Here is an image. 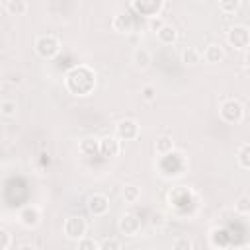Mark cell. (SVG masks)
I'll return each instance as SVG.
<instances>
[{
	"label": "cell",
	"instance_id": "cell-1",
	"mask_svg": "<svg viewBox=\"0 0 250 250\" xmlns=\"http://www.w3.org/2000/svg\"><path fill=\"white\" fill-rule=\"evenodd\" d=\"M64 84H66L68 92H72L76 96H86L96 86V72L86 64L72 66L64 76Z\"/></svg>",
	"mask_w": 250,
	"mask_h": 250
},
{
	"label": "cell",
	"instance_id": "cell-2",
	"mask_svg": "<svg viewBox=\"0 0 250 250\" xmlns=\"http://www.w3.org/2000/svg\"><path fill=\"white\" fill-rule=\"evenodd\" d=\"M33 47H35L37 55L43 57V59H53V57L61 51V43H59V39H57L55 35H51V33L37 35Z\"/></svg>",
	"mask_w": 250,
	"mask_h": 250
},
{
	"label": "cell",
	"instance_id": "cell-3",
	"mask_svg": "<svg viewBox=\"0 0 250 250\" xmlns=\"http://www.w3.org/2000/svg\"><path fill=\"white\" fill-rule=\"evenodd\" d=\"M219 115H221L223 121H227V123H240L242 117H244V107H242V104H240L238 100L229 98V100H225V102L221 104Z\"/></svg>",
	"mask_w": 250,
	"mask_h": 250
},
{
	"label": "cell",
	"instance_id": "cell-4",
	"mask_svg": "<svg viewBox=\"0 0 250 250\" xmlns=\"http://www.w3.org/2000/svg\"><path fill=\"white\" fill-rule=\"evenodd\" d=\"M86 229H88V223H86V219L80 217V215H70V217H66V221H64V234H66L68 238L76 240V242L86 236Z\"/></svg>",
	"mask_w": 250,
	"mask_h": 250
},
{
	"label": "cell",
	"instance_id": "cell-5",
	"mask_svg": "<svg viewBox=\"0 0 250 250\" xmlns=\"http://www.w3.org/2000/svg\"><path fill=\"white\" fill-rule=\"evenodd\" d=\"M227 41L234 49H248L250 47V29L246 25H232L227 33Z\"/></svg>",
	"mask_w": 250,
	"mask_h": 250
},
{
	"label": "cell",
	"instance_id": "cell-6",
	"mask_svg": "<svg viewBox=\"0 0 250 250\" xmlns=\"http://www.w3.org/2000/svg\"><path fill=\"white\" fill-rule=\"evenodd\" d=\"M164 2L162 0H133L131 2V8L141 14V16H146V18H158L160 10H162Z\"/></svg>",
	"mask_w": 250,
	"mask_h": 250
},
{
	"label": "cell",
	"instance_id": "cell-7",
	"mask_svg": "<svg viewBox=\"0 0 250 250\" xmlns=\"http://www.w3.org/2000/svg\"><path fill=\"white\" fill-rule=\"evenodd\" d=\"M115 135L121 141H133L139 135V125L133 119H121L115 125Z\"/></svg>",
	"mask_w": 250,
	"mask_h": 250
},
{
	"label": "cell",
	"instance_id": "cell-8",
	"mask_svg": "<svg viewBox=\"0 0 250 250\" xmlns=\"http://www.w3.org/2000/svg\"><path fill=\"white\" fill-rule=\"evenodd\" d=\"M86 205H88V211H90L94 217H102V215H105L107 209H109V199H107L104 193H92V195L88 197Z\"/></svg>",
	"mask_w": 250,
	"mask_h": 250
},
{
	"label": "cell",
	"instance_id": "cell-9",
	"mask_svg": "<svg viewBox=\"0 0 250 250\" xmlns=\"http://www.w3.org/2000/svg\"><path fill=\"white\" fill-rule=\"evenodd\" d=\"M117 227H119L121 234H125V236H137L139 230H141V221H139L137 215L127 213V215H123V217L119 219Z\"/></svg>",
	"mask_w": 250,
	"mask_h": 250
},
{
	"label": "cell",
	"instance_id": "cell-10",
	"mask_svg": "<svg viewBox=\"0 0 250 250\" xmlns=\"http://www.w3.org/2000/svg\"><path fill=\"white\" fill-rule=\"evenodd\" d=\"M121 150V145H119V139L113 137V135H105L100 139V154L105 156V158H113L117 156Z\"/></svg>",
	"mask_w": 250,
	"mask_h": 250
},
{
	"label": "cell",
	"instance_id": "cell-11",
	"mask_svg": "<svg viewBox=\"0 0 250 250\" xmlns=\"http://www.w3.org/2000/svg\"><path fill=\"white\" fill-rule=\"evenodd\" d=\"M113 29L119 31V33H129L133 27H135V20L129 12H117L113 16V21H111Z\"/></svg>",
	"mask_w": 250,
	"mask_h": 250
},
{
	"label": "cell",
	"instance_id": "cell-12",
	"mask_svg": "<svg viewBox=\"0 0 250 250\" xmlns=\"http://www.w3.org/2000/svg\"><path fill=\"white\" fill-rule=\"evenodd\" d=\"M39 221H41V213H39V209H37L35 205H27V207H23V209L20 211V223H21L23 227L33 229V227L39 225Z\"/></svg>",
	"mask_w": 250,
	"mask_h": 250
},
{
	"label": "cell",
	"instance_id": "cell-13",
	"mask_svg": "<svg viewBox=\"0 0 250 250\" xmlns=\"http://www.w3.org/2000/svg\"><path fill=\"white\" fill-rule=\"evenodd\" d=\"M78 150L84 154V156H94L100 152V139L96 137H84L78 145Z\"/></svg>",
	"mask_w": 250,
	"mask_h": 250
},
{
	"label": "cell",
	"instance_id": "cell-14",
	"mask_svg": "<svg viewBox=\"0 0 250 250\" xmlns=\"http://www.w3.org/2000/svg\"><path fill=\"white\" fill-rule=\"evenodd\" d=\"M156 37H158V41H160V43L170 45V43H174V41H176L178 31H176V27H174L172 23H164V25L156 31Z\"/></svg>",
	"mask_w": 250,
	"mask_h": 250
},
{
	"label": "cell",
	"instance_id": "cell-15",
	"mask_svg": "<svg viewBox=\"0 0 250 250\" xmlns=\"http://www.w3.org/2000/svg\"><path fill=\"white\" fill-rule=\"evenodd\" d=\"M4 8H6V12L12 14V16H21V14L27 12L29 4H27L25 0H6V2H4Z\"/></svg>",
	"mask_w": 250,
	"mask_h": 250
},
{
	"label": "cell",
	"instance_id": "cell-16",
	"mask_svg": "<svg viewBox=\"0 0 250 250\" xmlns=\"http://www.w3.org/2000/svg\"><path fill=\"white\" fill-rule=\"evenodd\" d=\"M223 57H225L223 47H221V45H217V43L207 45V47H205V51H203V59H205L207 62H219Z\"/></svg>",
	"mask_w": 250,
	"mask_h": 250
},
{
	"label": "cell",
	"instance_id": "cell-17",
	"mask_svg": "<svg viewBox=\"0 0 250 250\" xmlns=\"http://www.w3.org/2000/svg\"><path fill=\"white\" fill-rule=\"evenodd\" d=\"M154 148H156V152L162 154V156L174 152V141H172V137H166V135L158 137L156 143H154Z\"/></svg>",
	"mask_w": 250,
	"mask_h": 250
},
{
	"label": "cell",
	"instance_id": "cell-18",
	"mask_svg": "<svg viewBox=\"0 0 250 250\" xmlns=\"http://www.w3.org/2000/svg\"><path fill=\"white\" fill-rule=\"evenodd\" d=\"M133 62H135L139 68H146V66L150 64V53H148L145 47L135 49V53H133Z\"/></svg>",
	"mask_w": 250,
	"mask_h": 250
},
{
	"label": "cell",
	"instance_id": "cell-19",
	"mask_svg": "<svg viewBox=\"0 0 250 250\" xmlns=\"http://www.w3.org/2000/svg\"><path fill=\"white\" fill-rule=\"evenodd\" d=\"M201 53L195 49V47H186L184 51H182V62L184 64H197L199 61H201Z\"/></svg>",
	"mask_w": 250,
	"mask_h": 250
},
{
	"label": "cell",
	"instance_id": "cell-20",
	"mask_svg": "<svg viewBox=\"0 0 250 250\" xmlns=\"http://www.w3.org/2000/svg\"><path fill=\"white\" fill-rule=\"evenodd\" d=\"M236 158H238V164H240L244 170H250V143H248V145H242V146L238 148Z\"/></svg>",
	"mask_w": 250,
	"mask_h": 250
},
{
	"label": "cell",
	"instance_id": "cell-21",
	"mask_svg": "<svg viewBox=\"0 0 250 250\" xmlns=\"http://www.w3.org/2000/svg\"><path fill=\"white\" fill-rule=\"evenodd\" d=\"M139 197H141V189H139L137 186L129 184V186L123 188V199H125L127 203H135Z\"/></svg>",
	"mask_w": 250,
	"mask_h": 250
},
{
	"label": "cell",
	"instance_id": "cell-22",
	"mask_svg": "<svg viewBox=\"0 0 250 250\" xmlns=\"http://www.w3.org/2000/svg\"><path fill=\"white\" fill-rule=\"evenodd\" d=\"M16 109H18V105H16L14 100H2V102H0V113H2L4 117H12V115L16 113Z\"/></svg>",
	"mask_w": 250,
	"mask_h": 250
},
{
	"label": "cell",
	"instance_id": "cell-23",
	"mask_svg": "<svg viewBox=\"0 0 250 250\" xmlns=\"http://www.w3.org/2000/svg\"><path fill=\"white\" fill-rule=\"evenodd\" d=\"M240 8V0H223L219 2V10L225 14H234Z\"/></svg>",
	"mask_w": 250,
	"mask_h": 250
},
{
	"label": "cell",
	"instance_id": "cell-24",
	"mask_svg": "<svg viewBox=\"0 0 250 250\" xmlns=\"http://www.w3.org/2000/svg\"><path fill=\"white\" fill-rule=\"evenodd\" d=\"M193 248V242L189 236H178L172 244V250H191Z\"/></svg>",
	"mask_w": 250,
	"mask_h": 250
},
{
	"label": "cell",
	"instance_id": "cell-25",
	"mask_svg": "<svg viewBox=\"0 0 250 250\" xmlns=\"http://www.w3.org/2000/svg\"><path fill=\"white\" fill-rule=\"evenodd\" d=\"M76 250H100V244H98L94 238L84 236V238H80V240H78Z\"/></svg>",
	"mask_w": 250,
	"mask_h": 250
},
{
	"label": "cell",
	"instance_id": "cell-26",
	"mask_svg": "<svg viewBox=\"0 0 250 250\" xmlns=\"http://www.w3.org/2000/svg\"><path fill=\"white\" fill-rule=\"evenodd\" d=\"M234 209H236L238 213H242V215L250 213V195H240V197L236 199V203H234Z\"/></svg>",
	"mask_w": 250,
	"mask_h": 250
},
{
	"label": "cell",
	"instance_id": "cell-27",
	"mask_svg": "<svg viewBox=\"0 0 250 250\" xmlns=\"http://www.w3.org/2000/svg\"><path fill=\"white\" fill-rule=\"evenodd\" d=\"M10 244H12V234L6 227H2L0 229V250H8Z\"/></svg>",
	"mask_w": 250,
	"mask_h": 250
},
{
	"label": "cell",
	"instance_id": "cell-28",
	"mask_svg": "<svg viewBox=\"0 0 250 250\" xmlns=\"http://www.w3.org/2000/svg\"><path fill=\"white\" fill-rule=\"evenodd\" d=\"M141 96H143V100L152 102V100L156 98V88H154L152 84H146V86H143V88H141Z\"/></svg>",
	"mask_w": 250,
	"mask_h": 250
},
{
	"label": "cell",
	"instance_id": "cell-29",
	"mask_svg": "<svg viewBox=\"0 0 250 250\" xmlns=\"http://www.w3.org/2000/svg\"><path fill=\"white\" fill-rule=\"evenodd\" d=\"M100 250H121V244L115 238H104L100 242Z\"/></svg>",
	"mask_w": 250,
	"mask_h": 250
},
{
	"label": "cell",
	"instance_id": "cell-30",
	"mask_svg": "<svg viewBox=\"0 0 250 250\" xmlns=\"http://www.w3.org/2000/svg\"><path fill=\"white\" fill-rule=\"evenodd\" d=\"M150 225L156 227V229L164 227V225H166V217H164V213H152V215H150Z\"/></svg>",
	"mask_w": 250,
	"mask_h": 250
},
{
	"label": "cell",
	"instance_id": "cell-31",
	"mask_svg": "<svg viewBox=\"0 0 250 250\" xmlns=\"http://www.w3.org/2000/svg\"><path fill=\"white\" fill-rule=\"evenodd\" d=\"M162 25H164V21H160V20H158V18H154V20H152V21H150V27H152V29H154V31H158V29H160V27H162Z\"/></svg>",
	"mask_w": 250,
	"mask_h": 250
},
{
	"label": "cell",
	"instance_id": "cell-32",
	"mask_svg": "<svg viewBox=\"0 0 250 250\" xmlns=\"http://www.w3.org/2000/svg\"><path fill=\"white\" fill-rule=\"evenodd\" d=\"M20 250H37V248H35L33 244H21V246H20Z\"/></svg>",
	"mask_w": 250,
	"mask_h": 250
},
{
	"label": "cell",
	"instance_id": "cell-33",
	"mask_svg": "<svg viewBox=\"0 0 250 250\" xmlns=\"http://www.w3.org/2000/svg\"><path fill=\"white\" fill-rule=\"evenodd\" d=\"M244 64L250 68V49H248V51H246V55H244Z\"/></svg>",
	"mask_w": 250,
	"mask_h": 250
},
{
	"label": "cell",
	"instance_id": "cell-34",
	"mask_svg": "<svg viewBox=\"0 0 250 250\" xmlns=\"http://www.w3.org/2000/svg\"><path fill=\"white\" fill-rule=\"evenodd\" d=\"M236 250H250V246H240V248H236Z\"/></svg>",
	"mask_w": 250,
	"mask_h": 250
}]
</instances>
